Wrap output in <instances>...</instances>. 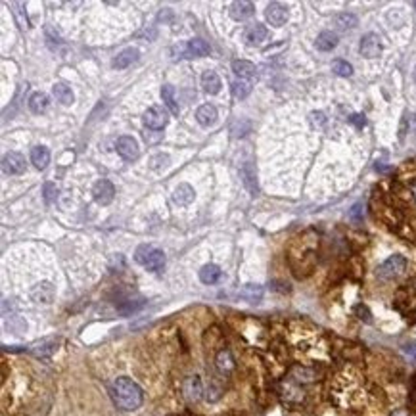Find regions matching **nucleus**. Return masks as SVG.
<instances>
[{
	"instance_id": "obj_9",
	"label": "nucleus",
	"mask_w": 416,
	"mask_h": 416,
	"mask_svg": "<svg viewBox=\"0 0 416 416\" xmlns=\"http://www.w3.org/2000/svg\"><path fill=\"white\" fill-rule=\"evenodd\" d=\"M265 18H267V21H269L271 25H274V27H282V25L286 23V20H288V10H286V6L280 4V2H271V4L267 6Z\"/></svg>"
},
{
	"instance_id": "obj_20",
	"label": "nucleus",
	"mask_w": 416,
	"mask_h": 416,
	"mask_svg": "<svg viewBox=\"0 0 416 416\" xmlns=\"http://www.w3.org/2000/svg\"><path fill=\"white\" fill-rule=\"evenodd\" d=\"M238 295H240L242 300L250 301V303H257V301H261L263 298V288L259 284H246L242 290L238 291Z\"/></svg>"
},
{
	"instance_id": "obj_25",
	"label": "nucleus",
	"mask_w": 416,
	"mask_h": 416,
	"mask_svg": "<svg viewBox=\"0 0 416 416\" xmlns=\"http://www.w3.org/2000/svg\"><path fill=\"white\" fill-rule=\"evenodd\" d=\"M161 98H163L165 106L171 109V113H173V115H179L181 107H179L176 100H174V88H173V85H163V88H161Z\"/></svg>"
},
{
	"instance_id": "obj_12",
	"label": "nucleus",
	"mask_w": 416,
	"mask_h": 416,
	"mask_svg": "<svg viewBox=\"0 0 416 416\" xmlns=\"http://www.w3.org/2000/svg\"><path fill=\"white\" fill-rule=\"evenodd\" d=\"M138 56H140V52L136 48H125L123 52L117 54V58L113 60L111 66L115 69H125L129 68V66H133L135 62H138Z\"/></svg>"
},
{
	"instance_id": "obj_11",
	"label": "nucleus",
	"mask_w": 416,
	"mask_h": 416,
	"mask_svg": "<svg viewBox=\"0 0 416 416\" xmlns=\"http://www.w3.org/2000/svg\"><path fill=\"white\" fill-rule=\"evenodd\" d=\"M253 12H255V6L248 0H236V2L230 4V18L236 21H244L252 18Z\"/></svg>"
},
{
	"instance_id": "obj_22",
	"label": "nucleus",
	"mask_w": 416,
	"mask_h": 416,
	"mask_svg": "<svg viewBox=\"0 0 416 416\" xmlns=\"http://www.w3.org/2000/svg\"><path fill=\"white\" fill-rule=\"evenodd\" d=\"M232 71L240 79H246V77H253L257 69H255V66H253L252 62H248V60H234Z\"/></svg>"
},
{
	"instance_id": "obj_4",
	"label": "nucleus",
	"mask_w": 416,
	"mask_h": 416,
	"mask_svg": "<svg viewBox=\"0 0 416 416\" xmlns=\"http://www.w3.org/2000/svg\"><path fill=\"white\" fill-rule=\"evenodd\" d=\"M142 119H144V125L148 127V129L159 131V129H163V127L169 123V113H167V109H165L163 106H152L146 109Z\"/></svg>"
},
{
	"instance_id": "obj_6",
	"label": "nucleus",
	"mask_w": 416,
	"mask_h": 416,
	"mask_svg": "<svg viewBox=\"0 0 416 416\" xmlns=\"http://www.w3.org/2000/svg\"><path fill=\"white\" fill-rule=\"evenodd\" d=\"M382 39L378 37L376 33H367L363 39H361V54L365 58H378L382 54Z\"/></svg>"
},
{
	"instance_id": "obj_2",
	"label": "nucleus",
	"mask_w": 416,
	"mask_h": 416,
	"mask_svg": "<svg viewBox=\"0 0 416 416\" xmlns=\"http://www.w3.org/2000/svg\"><path fill=\"white\" fill-rule=\"evenodd\" d=\"M135 261L138 265H142L144 269H148V271L159 272L163 271L165 267V253L154 248V246H150V244H142V246L136 248Z\"/></svg>"
},
{
	"instance_id": "obj_27",
	"label": "nucleus",
	"mask_w": 416,
	"mask_h": 416,
	"mask_svg": "<svg viewBox=\"0 0 416 416\" xmlns=\"http://www.w3.org/2000/svg\"><path fill=\"white\" fill-rule=\"evenodd\" d=\"M217 367H219L221 372H230L234 368V359L228 349H223V351L217 355Z\"/></svg>"
},
{
	"instance_id": "obj_32",
	"label": "nucleus",
	"mask_w": 416,
	"mask_h": 416,
	"mask_svg": "<svg viewBox=\"0 0 416 416\" xmlns=\"http://www.w3.org/2000/svg\"><path fill=\"white\" fill-rule=\"evenodd\" d=\"M42 192H44V200H46V203H56L58 202L60 190L56 188V184L46 183L44 184V188H42Z\"/></svg>"
},
{
	"instance_id": "obj_16",
	"label": "nucleus",
	"mask_w": 416,
	"mask_h": 416,
	"mask_svg": "<svg viewBox=\"0 0 416 416\" xmlns=\"http://www.w3.org/2000/svg\"><path fill=\"white\" fill-rule=\"evenodd\" d=\"M267 35H269V31H267V27L265 25H261V23H255V25H250L248 29H246V40L250 42V44H261L263 40L267 39Z\"/></svg>"
},
{
	"instance_id": "obj_42",
	"label": "nucleus",
	"mask_w": 416,
	"mask_h": 416,
	"mask_svg": "<svg viewBox=\"0 0 416 416\" xmlns=\"http://www.w3.org/2000/svg\"><path fill=\"white\" fill-rule=\"evenodd\" d=\"M412 194H414V198H416V183L412 184Z\"/></svg>"
},
{
	"instance_id": "obj_44",
	"label": "nucleus",
	"mask_w": 416,
	"mask_h": 416,
	"mask_svg": "<svg viewBox=\"0 0 416 416\" xmlns=\"http://www.w3.org/2000/svg\"><path fill=\"white\" fill-rule=\"evenodd\" d=\"M412 6H414V8H416V2H412Z\"/></svg>"
},
{
	"instance_id": "obj_39",
	"label": "nucleus",
	"mask_w": 416,
	"mask_h": 416,
	"mask_svg": "<svg viewBox=\"0 0 416 416\" xmlns=\"http://www.w3.org/2000/svg\"><path fill=\"white\" fill-rule=\"evenodd\" d=\"M351 217H353V219H361V203H357V205L353 207V211H351Z\"/></svg>"
},
{
	"instance_id": "obj_3",
	"label": "nucleus",
	"mask_w": 416,
	"mask_h": 416,
	"mask_svg": "<svg viewBox=\"0 0 416 416\" xmlns=\"http://www.w3.org/2000/svg\"><path fill=\"white\" fill-rule=\"evenodd\" d=\"M405 269H406L405 257H403V255H391V257H387L386 261L378 267V276H380L382 280H391V278H397Z\"/></svg>"
},
{
	"instance_id": "obj_14",
	"label": "nucleus",
	"mask_w": 416,
	"mask_h": 416,
	"mask_svg": "<svg viewBox=\"0 0 416 416\" xmlns=\"http://www.w3.org/2000/svg\"><path fill=\"white\" fill-rule=\"evenodd\" d=\"M196 119H198V123L203 127L213 125L215 121H217V109H215V106H211V104H203V106L198 107Z\"/></svg>"
},
{
	"instance_id": "obj_21",
	"label": "nucleus",
	"mask_w": 416,
	"mask_h": 416,
	"mask_svg": "<svg viewBox=\"0 0 416 416\" xmlns=\"http://www.w3.org/2000/svg\"><path fill=\"white\" fill-rule=\"evenodd\" d=\"M29 109L33 111V113H37V115L44 113V111L48 109V96H46L44 92H35V94H31Z\"/></svg>"
},
{
	"instance_id": "obj_8",
	"label": "nucleus",
	"mask_w": 416,
	"mask_h": 416,
	"mask_svg": "<svg viewBox=\"0 0 416 416\" xmlns=\"http://www.w3.org/2000/svg\"><path fill=\"white\" fill-rule=\"evenodd\" d=\"M2 171L6 174H20L25 171V159L18 152H8L2 157Z\"/></svg>"
},
{
	"instance_id": "obj_35",
	"label": "nucleus",
	"mask_w": 416,
	"mask_h": 416,
	"mask_svg": "<svg viewBox=\"0 0 416 416\" xmlns=\"http://www.w3.org/2000/svg\"><path fill=\"white\" fill-rule=\"evenodd\" d=\"M186 393H188L190 399H198V397H200V393H202V387H200V380H198V378H194V380L188 382V389H186Z\"/></svg>"
},
{
	"instance_id": "obj_28",
	"label": "nucleus",
	"mask_w": 416,
	"mask_h": 416,
	"mask_svg": "<svg viewBox=\"0 0 416 416\" xmlns=\"http://www.w3.org/2000/svg\"><path fill=\"white\" fill-rule=\"evenodd\" d=\"M332 71L339 77H351L353 75V66L347 64L345 60H334L332 62Z\"/></svg>"
},
{
	"instance_id": "obj_13",
	"label": "nucleus",
	"mask_w": 416,
	"mask_h": 416,
	"mask_svg": "<svg viewBox=\"0 0 416 416\" xmlns=\"http://www.w3.org/2000/svg\"><path fill=\"white\" fill-rule=\"evenodd\" d=\"M194 188L190 184H179L173 192V202L176 205H190L194 202Z\"/></svg>"
},
{
	"instance_id": "obj_41",
	"label": "nucleus",
	"mask_w": 416,
	"mask_h": 416,
	"mask_svg": "<svg viewBox=\"0 0 416 416\" xmlns=\"http://www.w3.org/2000/svg\"><path fill=\"white\" fill-rule=\"evenodd\" d=\"M389 416H408V412H406L405 408H397V410H393Z\"/></svg>"
},
{
	"instance_id": "obj_7",
	"label": "nucleus",
	"mask_w": 416,
	"mask_h": 416,
	"mask_svg": "<svg viewBox=\"0 0 416 416\" xmlns=\"http://www.w3.org/2000/svg\"><path fill=\"white\" fill-rule=\"evenodd\" d=\"M92 196H94V200H96L100 205H107V203L113 202L115 188H113V184L109 183V181L102 179V181H98V183L94 184V188H92Z\"/></svg>"
},
{
	"instance_id": "obj_33",
	"label": "nucleus",
	"mask_w": 416,
	"mask_h": 416,
	"mask_svg": "<svg viewBox=\"0 0 416 416\" xmlns=\"http://www.w3.org/2000/svg\"><path fill=\"white\" fill-rule=\"evenodd\" d=\"M142 305H144V300H138V301L129 300V301H125L121 307H119V313H123V315H131V313H135V311L140 309Z\"/></svg>"
},
{
	"instance_id": "obj_19",
	"label": "nucleus",
	"mask_w": 416,
	"mask_h": 416,
	"mask_svg": "<svg viewBox=\"0 0 416 416\" xmlns=\"http://www.w3.org/2000/svg\"><path fill=\"white\" fill-rule=\"evenodd\" d=\"M202 87L207 94H217L221 90V79L215 71H205L202 75Z\"/></svg>"
},
{
	"instance_id": "obj_24",
	"label": "nucleus",
	"mask_w": 416,
	"mask_h": 416,
	"mask_svg": "<svg viewBox=\"0 0 416 416\" xmlns=\"http://www.w3.org/2000/svg\"><path fill=\"white\" fill-rule=\"evenodd\" d=\"M357 16H353V14H349V12H343V14H338L336 18H334V25L338 27L339 31H349L353 29V27H357Z\"/></svg>"
},
{
	"instance_id": "obj_23",
	"label": "nucleus",
	"mask_w": 416,
	"mask_h": 416,
	"mask_svg": "<svg viewBox=\"0 0 416 416\" xmlns=\"http://www.w3.org/2000/svg\"><path fill=\"white\" fill-rule=\"evenodd\" d=\"M31 161L35 163L37 169H44L50 161V152L44 146H35V148L31 150Z\"/></svg>"
},
{
	"instance_id": "obj_31",
	"label": "nucleus",
	"mask_w": 416,
	"mask_h": 416,
	"mask_svg": "<svg viewBox=\"0 0 416 416\" xmlns=\"http://www.w3.org/2000/svg\"><path fill=\"white\" fill-rule=\"evenodd\" d=\"M56 349V341H42V343H39V345H35L33 347V353L37 355V357H46V355H52V351Z\"/></svg>"
},
{
	"instance_id": "obj_5",
	"label": "nucleus",
	"mask_w": 416,
	"mask_h": 416,
	"mask_svg": "<svg viewBox=\"0 0 416 416\" xmlns=\"http://www.w3.org/2000/svg\"><path fill=\"white\" fill-rule=\"evenodd\" d=\"M117 154L121 155L125 161H135V159H138V155H140V148H138V142H136L133 136H121L119 140H117Z\"/></svg>"
},
{
	"instance_id": "obj_29",
	"label": "nucleus",
	"mask_w": 416,
	"mask_h": 416,
	"mask_svg": "<svg viewBox=\"0 0 416 416\" xmlns=\"http://www.w3.org/2000/svg\"><path fill=\"white\" fill-rule=\"evenodd\" d=\"M242 176H244V183L248 186V190L252 194H257V181H255V171L250 163L246 165L242 169Z\"/></svg>"
},
{
	"instance_id": "obj_38",
	"label": "nucleus",
	"mask_w": 416,
	"mask_h": 416,
	"mask_svg": "<svg viewBox=\"0 0 416 416\" xmlns=\"http://www.w3.org/2000/svg\"><path fill=\"white\" fill-rule=\"evenodd\" d=\"M311 121L313 123H324V113H320V111H315V113H311Z\"/></svg>"
},
{
	"instance_id": "obj_40",
	"label": "nucleus",
	"mask_w": 416,
	"mask_h": 416,
	"mask_svg": "<svg viewBox=\"0 0 416 416\" xmlns=\"http://www.w3.org/2000/svg\"><path fill=\"white\" fill-rule=\"evenodd\" d=\"M405 349L408 351V353H412V355H416V341H412V343H406Z\"/></svg>"
},
{
	"instance_id": "obj_30",
	"label": "nucleus",
	"mask_w": 416,
	"mask_h": 416,
	"mask_svg": "<svg viewBox=\"0 0 416 416\" xmlns=\"http://www.w3.org/2000/svg\"><path fill=\"white\" fill-rule=\"evenodd\" d=\"M252 92V85L248 83V81H244V79H238V81H234L232 83V94L236 98H248V94Z\"/></svg>"
},
{
	"instance_id": "obj_36",
	"label": "nucleus",
	"mask_w": 416,
	"mask_h": 416,
	"mask_svg": "<svg viewBox=\"0 0 416 416\" xmlns=\"http://www.w3.org/2000/svg\"><path fill=\"white\" fill-rule=\"evenodd\" d=\"M355 315H357L361 320H365V322H372V315H370L367 305H357V307H355Z\"/></svg>"
},
{
	"instance_id": "obj_18",
	"label": "nucleus",
	"mask_w": 416,
	"mask_h": 416,
	"mask_svg": "<svg viewBox=\"0 0 416 416\" xmlns=\"http://www.w3.org/2000/svg\"><path fill=\"white\" fill-rule=\"evenodd\" d=\"M338 35L336 33H332V31H322L319 37H317V48L322 50V52H330V50H334L336 46H338Z\"/></svg>"
},
{
	"instance_id": "obj_17",
	"label": "nucleus",
	"mask_w": 416,
	"mask_h": 416,
	"mask_svg": "<svg viewBox=\"0 0 416 416\" xmlns=\"http://www.w3.org/2000/svg\"><path fill=\"white\" fill-rule=\"evenodd\" d=\"M52 94H54L56 100H58L60 104H64V106H71V104H73V100H75V96H73V90H71L66 83H56V85L52 87Z\"/></svg>"
},
{
	"instance_id": "obj_10",
	"label": "nucleus",
	"mask_w": 416,
	"mask_h": 416,
	"mask_svg": "<svg viewBox=\"0 0 416 416\" xmlns=\"http://www.w3.org/2000/svg\"><path fill=\"white\" fill-rule=\"evenodd\" d=\"M54 295H56V290L50 282H40L37 286H33V290H31V300L35 303H42V305L52 303Z\"/></svg>"
},
{
	"instance_id": "obj_34",
	"label": "nucleus",
	"mask_w": 416,
	"mask_h": 416,
	"mask_svg": "<svg viewBox=\"0 0 416 416\" xmlns=\"http://www.w3.org/2000/svg\"><path fill=\"white\" fill-rule=\"evenodd\" d=\"M12 8H14V14H16V18H18V23H20V27H21V29H27V27H29L27 16H23V14L20 12L23 6H21L20 2H14V4H12Z\"/></svg>"
},
{
	"instance_id": "obj_15",
	"label": "nucleus",
	"mask_w": 416,
	"mask_h": 416,
	"mask_svg": "<svg viewBox=\"0 0 416 416\" xmlns=\"http://www.w3.org/2000/svg\"><path fill=\"white\" fill-rule=\"evenodd\" d=\"M221 276H223V271H221L217 265H213V263L203 265L202 271H200V280H202L203 284H217V282L221 280Z\"/></svg>"
},
{
	"instance_id": "obj_37",
	"label": "nucleus",
	"mask_w": 416,
	"mask_h": 416,
	"mask_svg": "<svg viewBox=\"0 0 416 416\" xmlns=\"http://www.w3.org/2000/svg\"><path fill=\"white\" fill-rule=\"evenodd\" d=\"M349 123H353L357 129H363V127L367 125V119H365V115H361V113H353V115L349 117Z\"/></svg>"
},
{
	"instance_id": "obj_1",
	"label": "nucleus",
	"mask_w": 416,
	"mask_h": 416,
	"mask_svg": "<svg viewBox=\"0 0 416 416\" xmlns=\"http://www.w3.org/2000/svg\"><path fill=\"white\" fill-rule=\"evenodd\" d=\"M111 395L121 410H136L142 405V389L131 378H117L111 386Z\"/></svg>"
},
{
	"instance_id": "obj_26",
	"label": "nucleus",
	"mask_w": 416,
	"mask_h": 416,
	"mask_svg": "<svg viewBox=\"0 0 416 416\" xmlns=\"http://www.w3.org/2000/svg\"><path fill=\"white\" fill-rule=\"evenodd\" d=\"M209 44L202 39H192L188 42V54L192 56H207L209 54Z\"/></svg>"
},
{
	"instance_id": "obj_43",
	"label": "nucleus",
	"mask_w": 416,
	"mask_h": 416,
	"mask_svg": "<svg viewBox=\"0 0 416 416\" xmlns=\"http://www.w3.org/2000/svg\"><path fill=\"white\" fill-rule=\"evenodd\" d=\"M412 79H414V83H416V68H414V71H412Z\"/></svg>"
}]
</instances>
